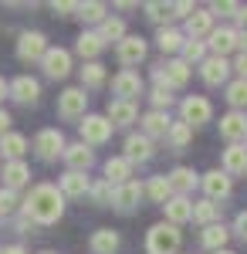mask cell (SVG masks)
<instances>
[{"instance_id": "obj_1", "label": "cell", "mask_w": 247, "mask_h": 254, "mask_svg": "<svg viewBox=\"0 0 247 254\" xmlns=\"http://www.w3.org/2000/svg\"><path fill=\"white\" fill-rule=\"evenodd\" d=\"M24 214L31 217V220H38V224H55L64 214V193L58 187H51V183H41V187H34L27 193Z\"/></svg>"}, {"instance_id": "obj_2", "label": "cell", "mask_w": 247, "mask_h": 254, "mask_svg": "<svg viewBox=\"0 0 247 254\" xmlns=\"http://www.w3.org/2000/svg\"><path fill=\"white\" fill-rule=\"evenodd\" d=\"M180 231H176V224H156L149 227V234H146V251L149 254H176L180 251Z\"/></svg>"}, {"instance_id": "obj_3", "label": "cell", "mask_w": 247, "mask_h": 254, "mask_svg": "<svg viewBox=\"0 0 247 254\" xmlns=\"http://www.w3.org/2000/svg\"><path fill=\"white\" fill-rule=\"evenodd\" d=\"M34 149H38L41 159H58V156H64V149H68L64 132H61V129H41L38 136H34Z\"/></svg>"}, {"instance_id": "obj_4", "label": "cell", "mask_w": 247, "mask_h": 254, "mask_svg": "<svg viewBox=\"0 0 247 254\" xmlns=\"http://www.w3.org/2000/svg\"><path fill=\"white\" fill-rule=\"evenodd\" d=\"M78 132H81V142H88V146L109 142V136H112V119L109 116H85V122L78 126Z\"/></svg>"}, {"instance_id": "obj_5", "label": "cell", "mask_w": 247, "mask_h": 254, "mask_svg": "<svg viewBox=\"0 0 247 254\" xmlns=\"http://www.w3.org/2000/svg\"><path fill=\"white\" fill-rule=\"evenodd\" d=\"M51 48H48V38L44 34H38V31H24L17 41V58L20 61H44V55H48Z\"/></svg>"}, {"instance_id": "obj_6", "label": "cell", "mask_w": 247, "mask_h": 254, "mask_svg": "<svg viewBox=\"0 0 247 254\" xmlns=\"http://www.w3.org/2000/svg\"><path fill=\"white\" fill-rule=\"evenodd\" d=\"M85 105H88L85 88H64L58 95V112H61V119H85Z\"/></svg>"}, {"instance_id": "obj_7", "label": "cell", "mask_w": 247, "mask_h": 254, "mask_svg": "<svg viewBox=\"0 0 247 254\" xmlns=\"http://www.w3.org/2000/svg\"><path fill=\"white\" fill-rule=\"evenodd\" d=\"M142 193H146V187H142V183H135V180H129V183L115 187L112 207H115V210H122V214H129V210H135V207H139Z\"/></svg>"}, {"instance_id": "obj_8", "label": "cell", "mask_w": 247, "mask_h": 254, "mask_svg": "<svg viewBox=\"0 0 247 254\" xmlns=\"http://www.w3.org/2000/svg\"><path fill=\"white\" fill-rule=\"evenodd\" d=\"M183 122L186 126H203V122H210V116H213V109H210V102L203 95H190L183 98Z\"/></svg>"}, {"instance_id": "obj_9", "label": "cell", "mask_w": 247, "mask_h": 254, "mask_svg": "<svg viewBox=\"0 0 247 254\" xmlns=\"http://www.w3.org/2000/svg\"><path fill=\"white\" fill-rule=\"evenodd\" d=\"M41 68H44V75L48 78H68V71H71V55L64 51V48H51L44 61H41Z\"/></svg>"}, {"instance_id": "obj_10", "label": "cell", "mask_w": 247, "mask_h": 254, "mask_svg": "<svg viewBox=\"0 0 247 254\" xmlns=\"http://www.w3.org/2000/svg\"><path fill=\"white\" fill-rule=\"evenodd\" d=\"M220 136L227 139L230 146H237L241 139H247V116L244 112L234 109V112H227V116L220 119Z\"/></svg>"}, {"instance_id": "obj_11", "label": "cell", "mask_w": 247, "mask_h": 254, "mask_svg": "<svg viewBox=\"0 0 247 254\" xmlns=\"http://www.w3.org/2000/svg\"><path fill=\"white\" fill-rule=\"evenodd\" d=\"M10 98L20 102V105H34L41 98V85L38 78H31V75H20V78L10 81Z\"/></svg>"}, {"instance_id": "obj_12", "label": "cell", "mask_w": 247, "mask_h": 254, "mask_svg": "<svg viewBox=\"0 0 247 254\" xmlns=\"http://www.w3.org/2000/svg\"><path fill=\"white\" fill-rule=\"evenodd\" d=\"M241 44V31H234V27H217L213 34H210V41H207V48L217 55V58H224L227 51H234Z\"/></svg>"}, {"instance_id": "obj_13", "label": "cell", "mask_w": 247, "mask_h": 254, "mask_svg": "<svg viewBox=\"0 0 247 254\" xmlns=\"http://www.w3.org/2000/svg\"><path fill=\"white\" fill-rule=\"evenodd\" d=\"M64 163H68L71 173H85V170L95 163V153L88 149V142H71V146L64 149Z\"/></svg>"}, {"instance_id": "obj_14", "label": "cell", "mask_w": 247, "mask_h": 254, "mask_svg": "<svg viewBox=\"0 0 247 254\" xmlns=\"http://www.w3.org/2000/svg\"><path fill=\"white\" fill-rule=\"evenodd\" d=\"M112 92L122 98V102H132V98L142 92V78H139L135 71H129V68H125V71H119V75L112 78Z\"/></svg>"}, {"instance_id": "obj_15", "label": "cell", "mask_w": 247, "mask_h": 254, "mask_svg": "<svg viewBox=\"0 0 247 254\" xmlns=\"http://www.w3.org/2000/svg\"><path fill=\"white\" fill-rule=\"evenodd\" d=\"M203 193H207V200H224V196H230V173H220V170H210L207 176H203Z\"/></svg>"}, {"instance_id": "obj_16", "label": "cell", "mask_w": 247, "mask_h": 254, "mask_svg": "<svg viewBox=\"0 0 247 254\" xmlns=\"http://www.w3.org/2000/svg\"><path fill=\"white\" fill-rule=\"evenodd\" d=\"M200 75H203V81L207 85H224L227 81V75H230V64H227V58H207L203 64H200Z\"/></svg>"}, {"instance_id": "obj_17", "label": "cell", "mask_w": 247, "mask_h": 254, "mask_svg": "<svg viewBox=\"0 0 247 254\" xmlns=\"http://www.w3.org/2000/svg\"><path fill=\"white\" fill-rule=\"evenodd\" d=\"M170 129H173V122L166 112H159V109H152V112H146L142 116V136H170Z\"/></svg>"}, {"instance_id": "obj_18", "label": "cell", "mask_w": 247, "mask_h": 254, "mask_svg": "<svg viewBox=\"0 0 247 254\" xmlns=\"http://www.w3.org/2000/svg\"><path fill=\"white\" fill-rule=\"evenodd\" d=\"M115 55L122 64H139V61L146 58V41L142 38H125L119 48H115Z\"/></svg>"}, {"instance_id": "obj_19", "label": "cell", "mask_w": 247, "mask_h": 254, "mask_svg": "<svg viewBox=\"0 0 247 254\" xmlns=\"http://www.w3.org/2000/svg\"><path fill=\"white\" fill-rule=\"evenodd\" d=\"M61 193L64 196H71V200H78V196H85V193H92V183H88V176L85 173H68L61 176Z\"/></svg>"}, {"instance_id": "obj_20", "label": "cell", "mask_w": 247, "mask_h": 254, "mask_svg": "<svg viewBox=\"0 0 247 254\" xmlns=\"http://www.w3.org/2000/svg\"><path fill=\"white\" fill-rule=\"evenodd\" d=\"M152 156V139L149 136H129L125 139V159L129 163H146V159Z\"/></svg>"}, {"instance_id": "obj_21", "label": "cell", "mask_w": 247, "mask_h": 254, "mask_svg": "<svg viewBox=\"0 0 247 254\" xmlns=\"http://www.w3.org/2000/svg\"><path fill=\"white\" fill-rule=\"evenodd\" d=\"M129 176H132V163L125 156H112L105 163V180L112 183V187H122V183H129Z\"/></svg>"}, {"instance_id": "obj_22", "label": "cell", "mask_w": 247, "mask_h": 254, "mask_svg": "<svg viewBox=\"0 0 247 254\" xmlns=\"http://www.w3.org/2000/svg\"><path fill=\"white\" fill-rule=\"evenodd\" d=\"M196 183H203V180L193 173V170H186V166H176V170L170 173V187H173V193H176V196H186Z\"/></svg>"}, {"instance_id": "obj_23", "label": "cell", "mask_w": 247, "mask_h": 254, "mask_svg": "<svg viewBox=\"0 0 247 254\" xmlns=\"http://www.w3.org/2000/svg\"><path fill=\"white\" fill-rule=\"evenodd\" d=\"M88 248H92V254H115L119 251V234L112 227H98L88 241Z\"/></svg>"}, {"instance_id": "obj_24", "label": "cell", "mask_w": 247, "mask_h": 254, "mask_svg": "<svg viewBox=\"0 0 247 254\" xmlns=\"http://www.w3.org/2000/svg\"><path fill=\"white\" fill-rule=\"evenodd\" d=\"M75 48H78V55H81L85 61H95L98 55H102V48H105V38H102L98 31H85V34L78 38Z\"/></svg>"}, {"instance_id": "obj_25", "label": "cell", "mask_w": 247, "mask_h": 254, "mask_svg": "<svg viewBox=\"0 0 247 254\" xmlns=\"http://www.w3.org/2000/svg\"><path fill=\"white\" fill-rule=\"evenodd\" d=\"M186 34H190L193 41L210 38V34H213V14H210V10H196V14L186 20Z\"/></svg>"}, {"instance_id": "obj_26", "label": "cell", "mask_w": 247, "mask_h": 254, "mask_svg": "<svg viewBox=\"0 0 247 254\" xmlns=\"http://www.w3.org/2000/svg\"><path fill=\"white\" fill-rule=\"evenodd\" d=\"M163 210H166V220L170 224H186V220H193V203L186 196H173Z\"/></svg>"}, {"instance_id": "obj_27", "label": "cell", "mask_w": 247, "mask_h": 254, "mask_svg": "<svg viewBox=\"0 0 247 254\" xmlns=\"http://www.w3.org/2000/svg\"><path fill=\"white\" fill-rule=\"evenodd\" d=\"M224 173H247V146H227L224 149Z\"/></svg>"}, {"instance_id": "obj_28", "label": "cell", "mask_w": 247, "mask_h": 254, "mask_svg": "<svg viewBox=\"0 0 247 254\" xmlns=\"http://www.w3.org/2000/svg\"><path fill=\"white\" fill-rule=\"evenodd\" d=\"M146 196H149L152 203H163V207H166L173 196H176V193H173V187H170V176H152L149 187H146Z\"/></svg>"}, {"instance_id": "obj_29", "label": "cell", "mask_w": 247, "mask_h": 254, "mask_svg": "<svg viewBox=\"0 0 247 254\" xmlns=\"http://www.w3.org/2000/svg\"><path fill=\"white\" fill-rule=\"evenodd\" d=\"M135 116H139V112H135L132 102H122V98L109 102V119H112V126H132Z\"/></svg>"}, {"instance_id": "obj_30", "label": "cell", "mask_w": 247, "mask_h": 254, "mask_svg": "<svg viewBox=\"0 0 247 254\" xmlns=\"http://www.w3.org/2000/svg\"><path fill=\"white\" fill-rule=\"evenodd\" d=\"M27 180H31V170H27L20 159L17 163H3V187H7V190H17Z\"/></svg>"}, {"instance_id": "obj_31", "label": "cell", "mask_w": 247, "mask_h": 254, "mask_svg": "<svg viewBox=\"0 0 247 254\" xmlns=\"http://www.w3.org/2000/svg\"><path fill=\"white\" fill-rule=\"evenodd\" d=\"M0 153L10 159V163H17V159L27 153V139L20 136V132H7V136L0 139Z\"/></svg>"}, {"instance_id": "obj_32", "label": "cell", "mask_w": 247, "mask_h": 254, "mask_svg": "<svg viewBox=\"0 0 247 254\" xmlns=\"http://www.w3.org/2000/svg\"><path fill=\"white\" fill-rule=\"evenodd\" d=\"M230 231L224 227V224H210V227H203V234H200V241H203V248H210V251H224V244H227Z\"/></svg>"}, {"instance_id": "obj_33", "label": "cell", "mask_w": 247, "mask_h": 254, "mask_svg": "<svg viewBox=\"0 0 247 254\" xmlns=\"http://www.w3.org/2000/svg\"><path fill=\"white\" fill-rule=\"evenodd\" d=\"M163 71H166V78H170L173 88H183V85L190 81V64H186L183 58H176V61H170V64H163Z\"/></svg>"}, {"instance_id": "obj_34", "label": "cell", "mask_w": 247, "mask_h": 254, "mask_svg": "<svg viewBox=\"0 0 247 254\" xmlns=\"http://www.w3.org/2000/svg\"><path fill=\"white\" fill-rule=\"evenodd\" d=\"M217 217H220V207H217L213 200H207V196H203V200H196V203H193V220H200L203 227L217 224Z\"/></svg>"}, {"instance_id": "obj_35", "label": "cell", "mask_w": 247, "mask_h": 254, "mask_svg": "<svg viewBox=\"0 0 247 254\" xmlns=\"http://www.w3.org/2000/svg\"><path fill=\"white\" fill-rule=\"evenodd\" d=\"M156 44H159V51L173 55V51H183V48H186V38H183L180 31H173V27H163L159 38H156Z\"/></svg>"}, {"instance_id": "obj_36", "label": "cell", "mask_w": 247, "mask_h": 254, "mask_svg": "<svg viewBox=\"0 0 247 254\" xmlns=\"http://www.w3.org/2000/svg\"><path fill=\"white\" fill-rule=\"evenodd\" d=\"M102 85H105V64L88 61L81 68V88H102Z\"/></svg>"}, {"instance_id": "obj_37", "label": "cell", "mask_w": 247, "mask_h": 254, "mask_svg": "<svg viewBox=\"0 0 247 254\" xmlns=\"http://www.w3.org/2000/svg\"><path fill=\"white\" fill-rule=\"evenodd\" d=\"M98 34L105 38V44H109V41H119V44H122V41L129 38V34H125V24H122L119 17H109L102 27H98Z\"/></svg>"}, {"instance_id": "obj_38", "label": "cell", "mask_w": 247, "mask_h": 254, "mask_svg": "<svg viewBox=\"0 0 247 254\" xmlns=\"http://www.w3.org/2000/svg\"><path fill=\"white\" fill-rule=\"evenodd\" d=\"M78 17L88 20V24H105V3H98V0H88V3H81V10H78Z\"/></svg>"}, {"instance_id": "obj_39", "label": "cell", "mask_w": 247, "mask_h": 254, "mask_svg": "<svg viewBox=\"0 0 247 254\" xmlns=\"http://www.w3.org/2000/svg\"><path fill=\"white\" fill-rule=\"evenodd\" d=\"M227 102L237 109V112L247 105V81L244 78H237V81H230V85H227Z\"/></svg>"}, {"instance_id": "obj_40", "label": "cell", "mask_w": 247, "mask_h": 254, "mask_svg": "<svg viewBox=\"0 0 247 254\" xmlns=\"http://www.w3.org/2000/svg\"><path fill=\"white\" fill-rule=\"evenodd\" d=\"M183 61L186 64H193V61H207V41H193V38H186V48H183Z\"/></svg>"}, {"instance_id": "obj_41", "label": "cell", "mask_w": 247, "mask_h": 254, "mask_svg": "<svg viewBox=\"0 0 247 254\" xmlns=\"http://www.w3.org/2000/svg\"><path fill=\"white\" fill-rule=\"evenodd\" d=\"M146 17L156 20V24H166V20L176 17V14H173V3H159V0H152V3H146Z\"/></svg>"}, {"instance_id": "obj_42", "label": "cell", "mask_w": 247, "mask_h": 254, "mask_svg": "<svg viewBox=\"0 0 247 254\" xmlns=\"http://www.w3.org/2000/svg\"><path fill=\"white\" fill-rule=\"evenodd\" d=\"M17 207H20V200H17V190H0V220L3 217H14L17 214Z\"/></svg>"}, {"instance_id": "obj_43", "label": "cell", "mask_w": 247, "mask_h": 254, "mask_svg": "<svg viewBox=\"0 0 247 254\" xmlns=\"http://www.w3.org/2000/svg\"><path fill=\"white\" fill-rule=\"evenodd\" d=\"M193 136V126H186V122H173V129H170V142L176 146V149H183L186 142H190Z\"/></svg>"}, {"instance_id": "obj_44", "label": "cell", "mask_w": 247, "mask_h": 254, "mask_svg": "<svg viewBox=\"0 0 247 254\" xmlns=\"http://www.w3.org/2000/svg\"><path fill=\"white\" fill-rule=\"evenodd\" d=\"M112 196H115V187L109 183V180L92 183V200H95V203H112Z\"/></svg>"}, {"instance_id": "obj_45", "label": "cell", "mask_w": 247, "mask_h": 254, "mask_svg": "<svg viewBox=\"0 0 247 254\" xmlns=\"http://www.w3.org/2000/svg\"><path fill=\"white\" fill-rule=\"evenodd\" d=\"M152 102H156L159 112L170 109V105H173V88H159V85H156V88H152Z\"/></svg>"}, {"instance_id": "obj_46", "label": "cell", "mask_w": 247, "mask_h": 254, "mask_svg": "<svg viewBox=\"0 0 247 254\" xmlns=\"http://www.w3.org/2000/svg\"><path fill=\"white\" fill-rule=\"evenodd\" d=\"M210 14H224V17H237V14H241V3H230V0H224V3H213V7H210Z\"/></svg>"}, {"instance_id": "obj_47", "label": "cell", "mask_w": 247, "mask_h": 254, "mask_svg": "<svg viewBox=\"0 0 247 254\" xmlns=\"http://www.w3.org/2000/svg\"><path fill=\"white\" fill-rule=\"evenodd\" d=\"M78 10H81V3H68V0L55 3V14H61V17H68V14H78Z\"/></svg>"}, {"instance_id": "obj_48", "label": "cell", "mask_w": 247, "mask_h": 254, "mask_svg": "<svg viewBox=\"0 0 247 254\" xmlns=\"http://www.w3.org/2000/svg\"><path fill=\"white\" fill-rule=\"evenodd\" d=\"M234 231H237V237H241V241H247V210H241V214H237Z\"/></svg>"}, {"instance_id": "obj_49", "label": "cell", "mask_w": 247, "mask_h": 254, "mask_svg": "<svg viewBox=\"0 0 247 254\" xmlns=\"http://www.w3.org/2000/svg\"><path fill=\"white\" fill-rule=\"evenodd\" d=\"M7 132H10V116H7V112L0 109V139L7 136Z\"/></svg>"}, {"instance_id": "obj_50", "label": "cell", "mask_w": 247, "mask_h": 254, "mask_svg": "<svg viewBox=\"0 0 247 254\" xmlns=\"http://www.w3.org/2000/svg\"><path fill=\"white\" fill-rule=\"evenodd\" d=\"M27 231H31V217L20 214V217H17V234H27Z\"/></svg>"}, {"instance_id": "obj_51", "label": "cell", "mask_w": 247, "mask_h": 254, "mask_svg": "<svg viewBox=\"0 0 247 254\" xmlns=\"http://www.w3.org/2000/svg\"><path fill=\"white\" fill-rule=\"evenodd\" d=\"M234 68H237V75H241V78L247 81V55H241V58H237V64H234Z\"/></svg>"}, {"instance_id": "obj_52", "label": "cell", "mask_w": 247, "mask_h": 254, "mask_svg": "<svg viewBox=\"0 0 247 254\" xmlns=\"http://www.w3.org/2000/svg\"><path fill=\"white\" fill-rule=\"evenodd\" d=\"M0 254H27L20 244H10V248H0Z\"/></svg>"}, {"instance_id": "obj_53", "label": "cell", "mask_w": 247, "mask_h": 254, "mask_svg": "<svg viewBox=\"0 0 247 254\" xmlns=\"http://www.w3.org/2000/svg\"><path fill=\"white\" fill-rule=\"evenodd\" d=\"M3 95H10V85H7V81L0 78V102H3Z\"/></svg>"}, {"instance_id": "obj_54", "label": "cell", "mask_w": 247, "mask_h": 254, "mask_svg": "<svg viewBox=\"0 0 247 254\" xmlns=\"http://www.w3.org/2000/svg\"><path fill=\"white\" fill-rule=\"evenodd\" d=\"M237 48H241V51L247 55V31H241V44H237Z\"/></svg>"}, {"instance_id": "obj_55", "label": "cell", "mask_w": 247, "mask_h": 254, "mask_svg": "<svg viewBox=\"0 0 247 254\" xmlns=\"http://www.w3.org/2000/svg\"><path fill=\"white\" fill-rule=\"evenodd\" d=\"M237 20L244 24V31H247V7H241V14H237Z\"/></svg>"}, {"instance_id": "obj_56", "label": "cell", "mask_w": 247, "mask_h": 254, "mask_svg": "<svg viewBox=\"0 0 247 254\" xmlns=\"http://www.w3.org/2000/svg\"><path fill=\"white\" fill-rule=\"evenodd\" d=\"M217 254H234V251H217Z\"/></svg>"}, {"instance_id": "obj_57", "label": "cell", "mask_w": 247, "mask_h": 254, "mask_svg": "<svg viewBox=\"0 0 247 254\" xmlns=\"http://www.w3.org/2000/svg\"><path fill=\"white\" fill-rule=\"evenodd\" d=\"M44 254H55V251H44Z\"/></svg>"}]
</instances>
